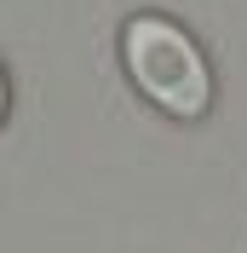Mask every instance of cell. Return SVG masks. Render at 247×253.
I'll list each match as a JSON object with an SVG mask.
<instances>
[{
	"instance_id": "obj_2",
	"label": "cell",
	"mask_w": 247,
	"mask_h": 253,
	"mask_svg": "<svg viewBox=\"0 0 247 253\" xmlns=\"http://www.w3.org/2000/svg\"><path fill=\"white\" fill-rule=\"evenodd\" d=\"M0 115H6V75H0Z\"/></svg>"
},
{
	"instance_id": "obj_1",
	"label": "cell",
	"mask_w": 247,
	"mask_h": 253,
	"mask_svg": "<svg viewBox=\"0 0 247 253\" xmlns=\"http://www.w3.org/2000/svg\"><path fill=\"white\" fill-rule=\"evenodd\" d=\"M121 58L126 75L138 81V92L150 98L155 110H167L172 121H196L213 104V75L207 58L178 23L167 17H132L121 29Z\"/></svg>"
}]
</instances>
